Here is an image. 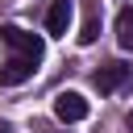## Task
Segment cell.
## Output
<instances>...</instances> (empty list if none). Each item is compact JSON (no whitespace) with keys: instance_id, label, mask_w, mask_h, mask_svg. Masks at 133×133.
Returning a JSON list of instances; mask_svg holds the SVG:
<instances>
[{"instance_id":"6","label":"cell","mask_w":133,"mask_h":133,"mask_svg":"<svg viewBox=\"0 0 133 133\" xmlns=\"http://www.w3.org/2000/svg\"><path fill=\"white\" fill-rule=\"evenodd\" d=\"M96 37H100V0H87L83 25H79V46H91Z\"/></svg>"},{"instance_id":"8","label":"cell","mask_w":133,"mask_h":133,"mask_svg":"<svg viewBox=\"0 0 133 133\" xmlns=\"http://www.w3.org/2000/svg\"><path fill=\"white\" fill-rule=\"evenodd\" d=\"M125 129H129V133H133V108H129V112H125Z\"/></svg>"},{"instance_id":"7","label":"cell","mask_w":133,"mask_h":133,"mask_svg":"<svg viewBox=\"0 0 133 133\" xmlns=\"http://www.w3.org/2000/svg\"><path fill=\"white\" fill-rule=\"evenodd\" d=\"M116 42H121V50H133V8L116 12Z\"/></svg>"},{"instance_id":"1","label":"cell","mask_w":133,"mask_h":133,"mask_svg":"<svg viewBox=\"0 0 133 133\" xmlns=\"http://www.w3.org/2000/svg\"><path fill=\"white\" fill-rule=\"evenodd\" d=\"M0 42H4L17 58H33V62H42V54H46V42H42L37 33L21 29V25H0Z\"/></svg>"},{"instance_id":"2","label":"cell","mask_w":133,"mask_h":133,"mask_svg":"<svg viewBox=\"0 0 133 133\" xmlns=\"http://www.w3.org/2000/svg\"><path fill=\"white\" fill-rule=\"evenodd\" d=\"M129 79H133V66H129V62H121V58H112V62H100V71L91 75V83H96L104 96H108V91H116V87H125Z\"/></svg>"},{"instance_id":"4","label":"cell","mask_w":133,"mask_h":133,"mask_svg":"<svg viewBox=\"0 0 133 133\" xmlns=\"http://www.w3.org/2000/svg\"><path fill=\"white\" fill-rule=\"evenodd\" d=\"M33 71H37V62L33 58H8L4 66H0V87H21L25 79H33Z\"/></svg>"},{"instance_id":"3","label":"cell","mask_w":133,"mask_h":133,"mask_svg":"<svg viewBox=\"0 0 133 133\" xmlns=\"http://www.w3.org/2000/svg\"><path fill=\"white\" fill-rule=\"evenodd\" d=\"M91 108H87V100L79 96V91H58L54 96V116L62 121V125H75V121H83Z\"/></svg>"},{"instance_id":"5","label":"cell","mask_w":133,"mask_h":133,"mask_svg":"<svg viewBox=\"0 0 133 133\" xmlns=\"http://www.w3.org/2000/svg\"><path fill=\"white\" fill-rule=\"evenodd\" d=\"M71 17H75V4H71V0H54V4H50V12H46V29H50L54 37H66Z\"/></svg>"},{"instance_id":"9","label":"cell","mask_w":133,"mask_h":133,"mask_svg":"<svg viewBox=\"0 0 133 133\" xmlns=\"http://www.w3.org/2000/svg\"><path fill=\"white\" fill-rule=\"evenodd\" d=\"M0 133H8V125H0Z\"/></svg>"}]
</instances>
